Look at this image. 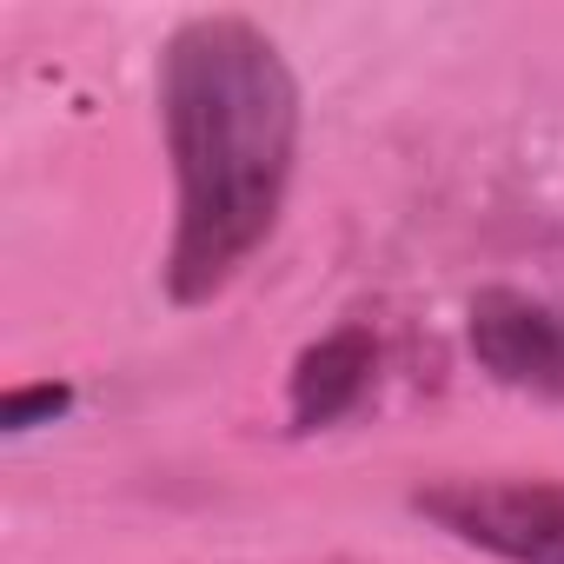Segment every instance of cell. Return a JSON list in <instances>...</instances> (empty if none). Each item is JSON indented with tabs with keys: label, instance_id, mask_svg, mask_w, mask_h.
Returning <instances> with one entry per match:
<instances>
[{
	"label": "cell",
	"instance_id": "6da1fadb",
	"mask_svg": "<svg viewBox=\"0 0 564 564\" xmlns=\"http://www.w3.org/2000/svg\"><path fill=\"white\" fill-rule=\"evenodd\" d=\"M160 120L180 213L166 293L199 306L279 226L300 153V80L252 21L199 14L160 54Z\"/></svg>",
	"mask_w": 564,
	"mask_h": 564
},
{
	"label": "cell",
	"instance_id": "7a4b0ae2",
	"mask_svg": "<svg viewBox=\"0 0 564 564\" xmlns=\"http://www.w3.org/2000/svg\"><path fill=\"white\" fill-rule=\"evenodd\" d=\"M419 511L452 538L511 557V564H564V485H511V478H458L419 491Z\"/></svg>",
	"mask_w": 564,
	"mask_h": 564
},
{
	"label": "cell",
	"instance_id": "3957f363",
	"mask_svg": "<svg viewBox=\"0 0 564 564\" xmlns=\"http://www.w3.org/2000/svg\"><path fill=\"white\" fill-rule=\"evenodd\" d=\"M471 352L491 379L564 399V313L557 306L505 293V286L478 293L471 300Z\"/></svg>",
	"mask_w": 564,
	"mask_h": 564
},
{
	"label": "cell",
	"instance_id": "277c9868",
	"mask_svg": "<svg viewBox=\"0 0 564 564\" xmlns=\"http://www.w3.org/2000/svg\"><path fill=\"white\" fill-rule=\"evenodd\" d=\"M372 359H379V346L359 326H339L333 339L306 346L300 366H293V425L319 432V425L346 419L359 405V392L372 386Z\"/></svg>",
	"mask_w": 564,
	"mask_h": 564
},
{
	"label": "cell",
	"instance_id": "5b68a950",
	"mask_svg": "<svg viewBox=\"0 0 564 564\" xmlns=\"http://www.w3.org/2000/svg\"><path fill=\"white\" fill-rule=\"evenodd\" d=\"M67 386H21V392H8V405H0V425L8 432H34L41 419H54V412H67Z\"/></svg>",
	"mask_w": 564,
	"mask_h": 564
}]
</instances>
